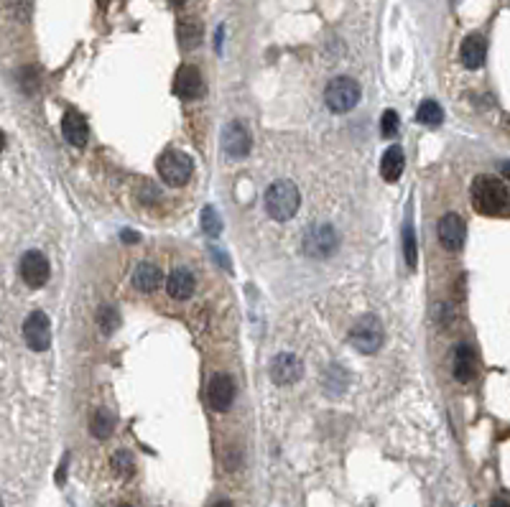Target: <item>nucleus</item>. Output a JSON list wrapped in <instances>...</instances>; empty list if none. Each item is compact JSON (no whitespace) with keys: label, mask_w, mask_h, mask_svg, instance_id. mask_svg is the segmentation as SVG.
I'll return each instance as SVG.
<instances>
[{"label":"nucleus","mask_w":510,"mask_h":507,"mask_svg":"<svg viewBox=\"0 0 510 507\" xmlns=\"http://www.w3.org/2000/svg\"><path fill=\"white\" fill-rule=\"evenodd\" d=\"M472 204L477 212L485 217H505L510 207L508 183L500 181L498 176L480 174L472 181Z\"/></svg>","instance_id":"f257e3e1"},{"label":"nucleus","mask_w":510,"mask_h":507,"mask_svg":"<svg viewBox=\"0 0 510 507\" xmlns=\"http://www.w3.org/2000/svg\"><path fill=\"white\" fill-rule=\"evenodd\" d=\"M302 204V194L291 181H273L266 192V212L268 217H273L276 222H286L299 212Z\"/></svg>","instance_id":"f03ea898"},{"label":"nucleus","mask_w":510,"mask_h":507,"mask_svg":"<svg viewBox=\"0 0 510 507\" xmlns=\"http://www.w3.org/2000/svg\"><path fill=\"white\" fill-rule=\"evenodd\" d=\"M383 341H385L383 324L377 321L375 316L365 314V316H360L357 321L352 324L350 344L357 352H362V355H375V352L383 347Z\"/></svg>","instance_id":"7ed1b4c3"},{"label":"nucleus","mask_w":510,"mask_h":507,"mask_svg":"<svg viewBox=\"0 0 510 507\" xmlns=\"http://www.w3.org/2000/svg\"><path fill=\"white\" fill-rule=\"evenodd\" d=\"M360 95H362V90H360V84L355 82L352 77H335L332 82L326 84L324 102L332 112H340V115H342V112H350V110L357 105Z\"/></svg>","instance_id":"20e7f679"},{"label":"nucleus","mask_w":510,"mask_h":507,"mask_svg":"<svg viewBox=\"0 0 510 507\" xmlns=\"http://www.w3.org/2000/svg\"><path fill=\"white\" fill-rule=\"evenodd\" d=\"M156 166H159L161 179L168 186H182L192 176V158L186 156L184 150H176V148L164 150L159 156V161H156Z\"/></svg>","instance_id":"39448f33"},{"label":"nucleus","mask_w":510,"mask_h":507,"mask_svg":"<svg viewBox=\"0 0 510 507\" xmlns=\"http://www.w3.org/2000/svg\"><path fill=\"white\" fill-rule=\"evenodd\" d=\"M340 237H337L335 227L329 225H314L304 235V252L314 260H324L329 255H335Z\"/></svg>","instance_id":"423d86ee"},{"label":"nucleus","mask_w":510,"mask_h":507,"mask_svg":"<svg viewBox=\"0 0 510 507\" xmlns=\"http://www.w3.org/2000/svg\"><path fill=\"white\" fill-rule=\"evenodd\" d=\"M23 339L28 350L46 352L51 344V321L43 311H31L28 319L23 321Z\"/></svg>","instance_id":"0eeeda50"},{"label":"nucleus","mask_w":510,"mask_h":507,"mask_svg":"<svg viewBox=\"0 0 510 507\" xmlns=\"http://www.w3.org/2000/svg\"><path fill=\"white\" fill-rule=\"evenodd\" d=\"M18 270H21V278L28 288H43L49 281V260L43 258V252H39V250L23 252Z\"/></svg>","instance_id":"6e6552de"},{"label":"nucleus","mask_w":510,"mask_h":507,"mask_svg":"<svg viewBox=\"0 0 510 507\" xmlns=\"http://www.w3.org/2000/svg\"><path fill=\"white\" fill-rule=\"evenodd\" d=\"M302 375H304V362L296 355H291V352H284V355H278L271 362V377L278 385H293L296 380H302Z\"/></svg>","instance_id":"1a4fd4ad"},{"label":"nucleus","mask_w":510,"mask_h":507,"mask_svg":"<svg viewBox=\"0 0 510 507\" xmlns=\"http://www.w3.org/2000/svg\"><path fill=\"white\" fill-rule=\"evenodd\" d=\"M207 400H209V408L212 410H217V413H227L230 406H233L235 400V385L233 380L227 377V375H215L212 380H209V388H207Z\"/></svg>","instance_id":"9d476101"},{"label":"nucleus","mask_w":510,"mask_h":507,"mask_svg":"<svg viewBox=\"0 0 510 507\" xmlns=\"http://www.w3.org/2000/svg\"><path fill=\"white\" fill-rule=\"evenodd\" d=\"M251 130L245 128L240 120H233V123L225 128L222 133V146H225L227 156L233 158H245L251 153Z\"/></svg>","instance_id":"9b49d317"},{"label":"nucleus","mask_w":510,"mask_h":507,"mask_svg":"<svg viewBox=\"0 0 510 507\" xmlns=\"http://www.w3.org/2000/svg\"><path fill=\"white\" fill-rule=\"evenodd\" d=\"M174 90L182 100H197V97H202L204 95V79H202L199 69L192 67V64L179 69L174 79Z\"/></svg>","instance_id":"f8f14e48"},{"label":"nucleus","mask_w":510,"mask_h":507,"mask_svg":"<svg viewBox=\"0 0 510 507\" xmlns=\"http://www.w3.org/2000/svg\"><path fill=\"white\" fill-rule=\"evenodd\" d=\"M436 232H439V242H442L447 250H460L462 245H464V237H467V230H464L462 217L452 215V212L439 219Z\"/></svg>","instance_id":"ddd939ff"},{"label":"nucleus","mask_w":510,"mask_h":507,"mask_svg":"<svg viewBox=\"0 0 510 507\" xmlns=\"http://www.w3.org/2000/svg\"><path fill=\"white\" fill-rule=\"evenodd\" d=\"M61 133H64L69 146H75V148H84V146H87V138H90L87 120H84L77 110L64 112V117H61Z\"/></svg>","instance_id":"4468645a"},{"label":"nucleus","mask_w":510,"mask_h":507,"mask_svg":"<svg viewBox=\"0 0 510 507\" xmlns=\"http://www.w3.org/2000/svg\"><path fill=\"white\" fill-rule=\"evenodd\" d=\"M460 57H462V64L467 69H480L487 59V41L480 34L467 36L460 49Z\"/></svg>","instance_id":"2eb2a0df"},{"label":"nucleus","mask_w":510,"mask_h":507,"mask_svg":"<svg viewBox=\"0 0 510 507\" xmlns=\"http://www.w3.org/2000/svg\"><path fill=\"white\" fill-rule=\"evenodd\" d=\"M197 283H194V275L186 270V268H174L166 278V291L171 299L176 301H186L194 293Z\"/></svg>","instance_id":"dca6fc26"},{"label":"nucleus","mask_w":510,"mask_h":507,"mask_svg":"<svg viewBox=\"0 0 510 507\" xmlns=\"http://www.w3.org/2000/svg\"><path fill=\"white\" fill-rule=\"evenodd\" d=\"M475 367H477L475 350L469 344H460L457 352H454V377L460 383H469L475 377Z\"/></svg>","instance_id":"f3484780"},{"label":"nucleus","mask_w":510,"mask_h":507,"mask_svg":"<svg viewBox=\"0 0 510 507\" xmlns=\"http://www.w3.org/2000/svg\"><path fill=\"white\" fill-rule=\"evenodd\" d=\"M403 166H406V156L398 146H391V148L383 153V161H380V174H383L385 181H398L403 174Z\"/></svg>","instance_id":"a211bd4d"},{"label":"nucleus","mask_w":510,"mask_h":507,"mask_svg":"<svg viewBox=\"0 0 510 507\" xmlns=\"http://www.w3.org/2000/svg\"><path fill=\"white\" fill-rule=\"evenodd\" d=\"M164 281V273H161L159 266H153V263H141V266L135 268L133 273V286L138 291H156Z\"/></svg>","instance_id":"6ab92c4d"},{"label":"nucleus","mask_w":510,"mask_h":507,"mask_svg":"<svg viewBox=\"0 0 510 507\" xmlns=\"http://www.w3.org/2000/svg\"><path fill=\"white\" fill-rule=\"evenodd\" d=\"M176 34H179V43L184 46V49H197L204 39V28L197 18H184V21H179V28H176Z\"/></svg>","instance_id":"aec40b11"},{"label":"nucleus","mask_w":510,"mask_h":507,"mask_svg":"<svg viewBox=\"0 0 510 507\" xmlns=\"http://www.w3.org/2000/svg\"><path fill=\"white\" fill-rule=\"evenodd\" d=\"M416 120L421 125H426V128H439V125L444 123L442 105H439V102H434V100L421 102V108H418V112H416Z\"/></svg>","instance_id":"412c9836"},{"label":"nucleus","mask_w":510,"mask_h":507,"mask_svg":"<svg viewBox=\"0 0 510 507\" xmlns=\"http://www.w3.org/2000/svg\"><path fill=\"white\" fill-rule=\"evenodd\" d=\"M112 428H115V416L110 410H105V408L95 410L92 421H90V431H92L95 439H108Z\"/></svg>","instance_id":"4be33fe9"},{"label":"nucleus","mask_w":510,"mask_h":507,"mask_svg":"<svg viewBox=\"0 0 510 507\" xmlns=\"http://www.w3.org/2000/svg\"><path fill=\"white\" fill-rule=\"evenodd\" d=\"M112 472H115L117 477L128 479V477L135 472L133 457H130L128 451H115V457H112Z\"/></svg>","instance_id":"5701e85b"},{"label":"nucleus","mask_w":510,"mask_h":507,"mask_svg":"<svg viewBox=\"0 0 510 507\" xmlns=\"http://www.w3.org/2000/svg\"><path fill=\"white\" fill-rule=\"evenodd\" d=\"M97 324H100V329L105 334H112L120 326V316H117V311L112 306H102L100 314H97Z\"/></svg>","instance_id":"b1692460"},{"label":"nucleus","mask_w":510,"mask_h":507,"mask_svg":"<svg viewBox=\"0 0 510 507\" xmlns=\"http://www.w3.org/2000/svg\"><path fill=\"white\" fill-rule=\"evenodd\" d=\"M202 225H204V232H207L209 237H217V235L222 232V219L217 217L215 207H207L202 212Z\"/></svg>","instance_id":"393cba45"},{"label":"nucleus","mask_w":510,"mask_h":507,"mask_svg":"<svg viewBox=\"0 0 510 507\" xmlns=\"http://www.w3.org/2000/svg\"><path fill=\"white\" fill-rule=\"evenodd\" d=\"M403 250H406V263L413 270L416 268V235H413L411 225H406V230H403Z\"/></svg>","instance_id":"a878e982"},{"label":"nucleus","mask_w":510,"mask_h":507,"mask_svg":"<svg viewBox=\"0 0 510 507\" xmlns=\"http://www.w3.org/2000/svg\"><path fill=\"white\" fill-rule=\"evenodd\" d=\"M398 125H401V120H398V112H395V110H385L383 120H380V130H383L385 138H391V135L398 133Z\"/></svg>","instance_id":"bb28decb"},{"label":"nucleus","mask_w":510,"mask_h":507,"mask_svg":"<svg viewBox=\"0 0 510 507\" xmlns=\"http://www.w3.org/2000/svg\"><path fill=\"white\" fill-rule=\"evenodd\" d=\"M490 507H510V505H508V497H505V495H500V497H495V499H493V505H490Z\"/></svg>","instance_id":"cd10ccee"},{"label":"nucleus","mask_w":510,"mask_h":507,"mask_svg":"<svg viewBox=\"0 0 510 507\" xmlns=\"http://www.w3.org/2000/svg\"><path fill=\"white\" fill-rule=\"evenodd\" d=\"M120 237H123V242H138V240H141V237H138L135 232H123Z\"/></svg>","instance_id":"c85d7f7f"},{"label":"nucleus","mask_w":510,"mask_h":507,"mask_svg":"<svg viewBox=\"0 0 510 507\" xmlns=\"http://www.w3.org/2000/svg\"><path fill=\"white\" fill-rule=\"evenodd\" d=\"M6 148V135H3V130H0V150Z\"/></svg>","instance_id":"c756f323"},{"label":"nucleus","mask_w":510,"mask_h":507,"mask_svg":"<svg viewBox=\"0 0 510 507\" xmlns=\"http://www.w3.org/2000/svg\"><path fill=\"white\" fill-rule=\"evenodd\" d=\"M215 507H233V505H230V502H217Z\"/></svg>","instance_id":"7c9ffc66"},{"label":"nucleus","mask_w":510,"mask_h":507,"mask_svg":"<svg viewBox=\"0 0 510 507\" xmlns=\"http://www.w3.org/2000/svg\"><path fill=\"white\" fill-rule=\"evenodd\" d=\"M0 507H3V499H0Z\"/></svg>","instance_id":"2f4dec72"},{"label":"nucleus","mask_w":510,"mask_h":507,"mask_svg":"<svg viewBox=\"0 0 510 507\" xmlns=\"http://www.w3.org/2000/svg\"><path fill=\"white\" fill-rule=\"evenodd\" d=\"M120 507H128V505H120Z\"/></svg>","instance_id":"473e14b6"},{"label":"nucleus","mask_w":510,"mask_h":507,"mask_svg":"<svg viewBox=\"0 0 510 507\" xmlns=\"http://www.w3.org/2000/svg\"><path fill=\"white\" fill-rule=\"evenodd\" d=\"M176 3H179V0H176Z\"/></svg>","instance_id":"72a5a7b5"}]
</instances>
